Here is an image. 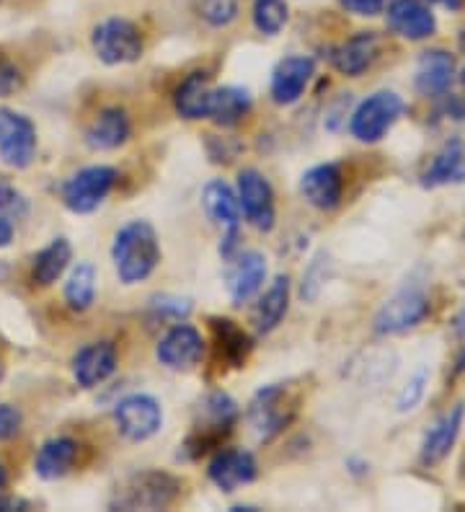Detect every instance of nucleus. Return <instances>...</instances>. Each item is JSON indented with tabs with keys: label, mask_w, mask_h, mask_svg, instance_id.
Returning <instances> with one entry per match:
<instances>
[{
	"label": "nucleus",
	"mask_w": 465,
	"mask_h": 512,
	"mask_svg": "<svg viewBox=\"0 0 465 512\" xmlns=\"http://www.w3.org/2000/svg\"><path fill=\"white\" fill-rule=\"evenodd\" d=\"M112 259L117 275L124 285H137L148 280L161 264V244L158 233L148 220H132L122 225L114 236Z\"/></svg>",
	"instance_id": "nucleus-1"
},
{
	"label": "nucleus",
	"mask_w": 465,
	"mask_h": 512,
	"mask_svg": "<svg viewBox=\"0 0 465 512\" xmlns=\"http://www.w3.org/2000/svg\"><path fill=\"white\" fill-rule=\"evenodd\" d=\"M181 494V481L163 471H137L117 487L112 507L119 510H163Z\"/></svg>",
	"instance_id": "nucleus-2"
},
{
	"label": "nucleus",
	"mask_w": 465,
	"mask_h": 512,
	"mask_svg": "<svg viewBox=\"0 0 465 512\" xmlns=\"http://www.w3.org/2000/svg\"><path fill=\"white\" fill-rule=\"evenodd\" d=\"M429 311H432V300H429L427 290L419 282H411V285H403L393 298H388L380 306L372 329L380 337H398V334H406V331L424 324Z\"/></svg>",
	"instance_id": "nucleus-3"
},
{
	"label": "nucleus",
	"mask_w": 465,
	"mask_h": 512,
	"mask_svg": "<svg viewBox=\"0 0 465 512\" xmlns=\"http://www.w3.org/2000/svg\"><path fill=\"white\" fill-rule=\"evenodd\" d=\"M93 52L106 65H127L143 57V34L130 19L114 16L101 21L91 34Z\"/></svg>",
	"instance_id": "nucleus-4"
},
{
	"label": "nucleus",
	"mask_w": 465,
	"mask_h": 512,
	"mask_svg": "<svg viewBox=\"0 0 465 512\" xmlns=\"http://www.w3.org/2000/svg\"><path fill=\"white\" fill-rule=\"evenodd\" d=\"M403 109H406V104L396 91H378V94L367 96L360 107L354 109L349 130L360 143H378L393 130Z\"/></svg>",
	"instance_id": "nucleus-5"
},
{
	"label": "nucleus",
	"mask_w": 465,
	"mask_h": 512,
	"mask_svg": "<svg viewBox=\"0 0 465 512\" xmlns=\"http://www.w3.org/2000/svg\"><path fill=\"white\" fill-rule=\"evenodd\" d=\"M117 184V169L112 166H88L62 184V202L70 213L88 215L109 197Z\"/></svg>",
	"instance_id": "nucleus-6"
},
{
	"label": "nucleus",
	"mask_w": 465,
	"mask_h": 512,
	"mask_svg": "<svg viewBox=\"0 0 465 512\" xmlns=\"http://www.w3.org/2000/svg\"><path fill=\"white\" fill-rule=\"evenodd\" d=\"M114 422L117 430L132 443H145L153 435H158L163 427V409L161 404L148 394L124 396L114 406Z\"/></svg>",
	"instance_id": "nucleus-7"
},
{
	"label": "nucleus",
	"mask_w": 465,
	"mask_h": 512,
	"mask_svg": "<svg viewBox=\"0 0 465 512\" xmlns=\"http://www.w3.org/2000/svg\"><path fill=\"white\" fill-rule=\"evenodd\" d=\"M37 156V127L24 114L0 107V158L13 169H26Z\"/></svg>",
	"instance_id": "nucleus-8"
},
{
	"label": "nucleus",
	"mask_w": 465,
	"mask_h": 512,
	"mask_svg": "<svg viewBox=\"0 0 465 512\" xmlns=\"http://www.w3.org/2000/svg\"><path fill=\"white\" fill-rule=\"evenodd\" d=\"M202 207H205L207 218L223 231V256L233 254L236 249L238 228H241V202L238 194L223 182V179H212L205 189H202Z\"/></svg>",
	"instance_id": "nucleus-9"
},
{
	"label": "nucleus",
	"mask_w": 465,
	"mask_h": 512,
	"mask_svg": "<svg viewBox=\"0 0 465 512\" xmlns=\"http://www.w3.org/2000/svg\"><path fill=\"white\" fill-rule=\"evenodd\" d=\"M292 414H295V406H292L285 386L261 388L248 409V419H251L259 440H272L274 435H279L290 425Z\"/></svg>",
	"instance_id": "nucleus-10"
},
{
	"label": "nucleus",
	"mask_w": 465,
	"mask_h": 512,
	"mask_svg": "<svg viewBox=\"0 0 465 512\" xmlns=\"http://www.w3.org/2000/svg\"><path fill=\"white\" fill-rule=\"evenodd\" d=\"M238 417L236 401L230 399L223 391H215L205 399L202 404V422L197 425V430L192 432V438L186 443V448L194 450V456H202L210 450V445H215L217 440L223 438L225 432L233 427Z\"/></svg>",
	"instance_id": "nucleus-11"
},
{
	"label": "nucleus",
	"mask_w": 465,
	"mask_h": 512,
	"mask_svg": "<svg viewBox=\"0 0 465 512\" xmlns=\"http://www.w3.org/2000/svg\"><path fill=\"white\" fill-rule=\"evenodd\" d=\"M238 202H241V213H246L248 223L269 233L277 220L274 210V192L267 176L256 169H246L238 176Z\"/></svg>",
	"instance_id": "nucleus-12"
},
{
	"label": "nucleus",
	"mask_w": 465,
	"mask_h": 512,
	"mask_svg": "<svg viewBox=\"0 0 465 512\" xmlns=\"http://www.w3.org/2000/svg\"><path fill=\"white\" fill-rule=\"evenodd\" d=\"M316 73V60L308 55H290L279 60L272 73V99L279 107H290L305 94Z\"/></svg>",
	"instance_id": "nucleus-13"
},
{
	"label": "nucleus",
	"mask_w": 465,
	"mask_h": 512,
	"mask_svg": "<svg viewBox=\"0 0 465 512\" xmlns=\"http://www.w3.org/2000/svg\"><path fill=\"white\" fill-rule=\"evenodd\" d=\"M202 352H205L202 334L194 326L179 324L158 342L155 355L168 370H192L202 360Z\"/></svg>",
	"instance_id": "nucleus-14"
},
{
	"label": "nucleus",
	"mask_w": 465,
	"mask_h": 512,
	"mask_svg": "<svg viewBox=\"0 0 465 512\" xmlns=\"http://www.w3.org/2000/svg\"><path fill=\"white\" fill-rule=\"evenodd\" d=\"M119 357L117 347L112 342H93L86 344L78 355L73 357V375L75 383L81 388H96L99 383L109 381L117 373Z\"/></svg>",
	"instance_id": "nucleus-15"
},
{
	"label": "nucleus",
	"mask_w": 465,
	"mask_h": 512,
	"mask_svg": "<svg viewBox=\"0 0 465 512\" xmlns=\"http://www.w3.org/2000/svg\"><path fill=\"white\" fill-rule=\"evenodd\" d=\"M300 192H303L305 202L313 205L316 210H334L341 205L344 197V176H341L336 163H321L313 166L300 179Z\"/></svg>",
	"instance_id": "nucleus-16"
},
{
	"label": "nucleus",
	"mask_w": 465,
	"mask_h": 512,
	"mask_svg": "<svg viewBox=\"0 0 465 512\" xmlns=\"http://www.w3.org/2000/svg\"><path fill=\"white\" fill-rule=\"evenodd\" d=\"M207 474H210V481L217 489H223V492H236L238 487L251 484V481L256 479L259 466H256V458L251 456L248 450L233 448L217 453L210 461Z\"/></svg>",
	"instance_id": "nucleus-17"
},
{
	"label": "nucleus",
	"mask_w": 465,
	"mask_h": 512,
	"mask_svg": "<svg viewBox=\"0 0 465 512\" xmlns=\"http://www.w3.org/2000/svg\"><path fill=\"white\" fill-rule=\"evenodd\" d=\"M388 26L396 34H401L403 39L422 42V39H429L437 32V19H434V13L429 11V6H424L422 0H391V6H388Z\"/></svg>",
	"instance_id": "nucleus-18"
},
{
	"label": "nucleus",
	"mask_w": 465,
	"mask_h": 512,
	"mask_svg": "<svg viewBox=\"0 0 465 512\" xmlns=\"http://www.w3.org/2000/svg\"><path fill=\"white\" fill-rule=\"evenodd\" d=\"M465 422V404H455L453 409H447L442 417L434 419V425L429 427L427 435L422 440V463L424 466H434V463L445 461L453 450L455 440H458L460 430Z\"/></svg>",
	"instance_id": "nucleus-19"
},
{
	"label": "nucleus",
	"mask_w": 465,
	"mask_h": 512,
	"mask_svg": "<svg viewBox=\"0 0 465 512\" xmlns=\"http://www.w3.org/2000/svg\"><path fill=\"white\" fill-rule=\"evenodd\" d=\"M267 277V259L259 251H241V254L230 262L228 269V293L236 306L254 298L264 285Z\"/></svg>",
	"instance_id": "nucleus-20"
},
{
	"label": "nucleus",
	"mask_w": 465,
	"mask_h": 512,
	"mask_svg": "<svg viewBox=\"0 0 465 512\" xmlns=\"http://www.w3.org/2000/svg\"><path fill=\"white\" fill-rule=\"evenodd\" d=\"M380 55V37L375 32H357L347 42L339 44L331 55V63L339 73L357 78L365 70L372 68V63Z\"/></svg>",
	"instance_id": "nucleus-21"
},
{
	"label": "nucleus",
	"mask_w": 465,
	"mask_h": 512,
	"mask_svg": "<svg viewBox=\"0 0 465 512\" xmlns=\"http://www.w3.org/2000/svg\"><path fill=\"white\" fill-rule=\"evenodd\" d=\"M455 81V57L445 50H427L416 65V91L424 96H445Z\"/></svg>",
	"instance_id": "nucleus-22"
},
{
	"label": "nucleus",
	"mask_w": 465,
	"mask_h": 512,
	"mask_svg": "<svg viewBox=\"0 0 465 512\" xmlns=\"http://www.w3.org/2000/svg\"><path fill=\"white\" fill-rule=\"evenodd\" d=\"M130 117L119 107L104 109L99 117L93 119V125L86 132V143L93 150H114L130 140Z\"/></svg>",
	"instance_id": "nucleus-23"
},
{
	"label": "nucleus",
	"mask_w": 465,
	"mask_h": 512,
	"mask_svg": "<svg viewBox=\"0 0 465 512\" xmlns=\"http://www.w3.org/2000/svg\"><path fill=\"white\" fill-rule=\"evenodd\" d=\"M465 182V143L453 140L432 158L429 169L424 171L422 184L429 189L450 187V184Z\"/></svg>",
	"instance_id": "nucleus-24"
},
{
	"label": "nucleus",
	"mask_w": 465,
	"mask_h": 512,
	"mask_svg": "<svg viewBox=\"0 0 465 512\" xmlns=\"http://www.w3.org/2000/svg\"><path fill=\"white\" fill-rule=\"evenodd\" d=\"M75 461H78V443L73 438H52L39 448L34 471L42 479L52 481L68 474Z\"/></svg>",
	"instance_id": "nucleus-25"
},
{
	"label": "nucleus",
	"mask_w": 465,
	"mask_h": 512,
	"mask_svg": "<svg viewBox=\"0 0 465 512\" xmlns=\"http://www.w3.org/2000/svg\"><path fill=\"white\" fill-rule=\"evenodd\" d=\"M251 112V94L241 86H223L212 88L210 112L207 117L220 127L238 125L246 114Z\"/></svg>",
	"instance_id": "nucleus-26"
},
{
	"label": "nucleus",
	"mask_w": 465,
	"mask_h": 512,
	"mask_svg": "<svg viewBox=\"0 0 465 512\" xmlns=\"http://www.w3.org/2000/svg\"><path fill=\"white\" fill-rule=\"evenodd\" d=\"M287 306H290V280L285 275H279L277 280L269 285V290L261 295L259 306L254 311V324L259 334H269L277 329L285 319Z\"/></svg>",
	"instance_id": "nucleus-27"
},
{
	"label": "nucleus",
	"mask_w": 465,
	"mask_h": 512,
	"mask_svg": "<svg viewBox=\"0 0 465 512\" xmlns=\"http://www.w3.org/2000/svg\"><path fill=\"white\" fill-rule=\"evenodd\" d=\"M70 259H73V246L68 238H55L50 246H44L34 259L31 267V280L37 282L39 288H50L62 277V272L68 269Z\"/></svg>",
	"instance_id": "nucleus-28"
},
{
	"label": "nucleus",
	"mask_w": 465,
	"mask_h": 512,
	"mask_svg": "<svg viewBox=\"0 0 465 512\" xmlns=\"http://www.w3.org/2000/svg\"><path fill=\"white\" fill-rule=\"evenodd\" d=\"M212 86L205 73L186 75L176 88V112L184 119H202L210 112Z\"/></svg>",
	"instance_id": "nucleus-29"
},
{
	"label": "nucleus",
	"mask_w": 465,
	"mask_h": 512,
	"mask_svg": "<svg viewBox=\"0 0 465 512\" xmlns=\"http://www.w3.org/2000/svg\"><path fill=\"white\" fill-rule=\"evenodd\" d=\"M65 300L73 311H88L96 300V267L81 262L65 282Z\"/></svg>",
	"instance_id": "nucleus-30"
},
{
	"label": "nucleus",
	"mask_w": 465,
	"mask_h": 512,
	"mask_svg": "<svg viewBox=\"0 0 465 512\" xmlns=\"http://www.w3.org/2000/svg\"><path fill=\"white\" fill-rule=\"evenodd\" d=\"M285 0H254V26L267 37H277L287 24Z\"/></svg>",
	"instance_id": "nucleus-31"
},
{
	"label": "nucleus",
	"mask_w": 465,
	"mask_h": 512,
	"mask_svg": "<svg viewBox=\"0 0 465 512\" xmlns=\"http://www.w3.org/2000/svg\"><path fill=\"white\" fill-rule=\"evenodd\" d=\"M217 331V342H220V350L225 352L230 363L241 365L246 360V352H248V337L238 329L233 321L228 319H215L212 321Z\"/></svg>",
	"instance_id": "nucleus-32"
},
{
	"label": "nucleus",
	"mask_w": 465,
	"mask_h": 512,
	"mask_svg": "<svg viewBox=\"0 0 465 512\" xmlns=\"http://www.w3.org/2000/svg\"><path fill=\"white\" fill-rule=\"evenodd\" d=\"M427 386H429V370L422 368L416 370L414 375L409 378V383L401 388V394H398L396 409L401 414H411L416 406L422 404L424 396H427Z\"/></svg>",
	"instance_id": "nucleus-33"
},
{
	"label": "nucleus",
	"mask_w": 465,
	"mask_h": 512,
	"mask_svg": "<svg viewBox=\"0 0 465 512\" xmlns=\"http://www.w3.org/2000/svg\"><path fill=\"white\" fill-rule=\"evenodd\" d=\"M199 16L210 26H228L236 21L238 3L236 0H199Z\"/></svg>",
	"instance_id": "nucleus-34"
},
{
	"label": "nucleus",
	"mask_w": 465,
	"mask_h": 512,
	"mask_svg": "<svg viewBox=\"0 0 465 512\" xmlns=\"http://www.w3.org/2000/svg\"><path fill=\"white\" fill-rule=\"evenodd\" d=\"M21 412L11 404H0V440H13L21 432Z\"/></svg>",
	"instance_id": "nucleus-35"
},
{
	"label": "nucleus",
	"mask_w": 465,
	"mask_h": 512,
	"mask_svg": "<svg viewBox=\"0 0 465 512\" xmlns=\"http://www.w3.org/2000/svg\"><path fill=\"white\" fill-rule=\"evenodd\" d=\"M24 215L26 213V200L21 197L11 184L0 182V215Z\"/></svg>",
	"instance_id": "nucleus-36"
},
{
	"label": "nucleus",
	"mask_w": 465,
	"mask_h": 512,
	"mask_svg": "<svg viewBox=\"0 0 465 512\" xmlns=\"http://www.w3.org/2000/svg\"><path fill=\"white\" fill-rule=\"evenodd\" d=\"M453 337H455V344H458V357H455V370H465V303L463 308L458 311V316H455L453 321Z\"/></svg>",
	"instance_id": "nucleus-37"
},
{
	"label": "nucleus",
	"mask_w": 465,
	"mask_h": 512,
	"mask_svg": "<svg viewBox=\"0 0 465 512\" xmlns=\"http://www.w3.org/2000/svg\"><path fill=\"white\" fill-rule=\"evenodd\" d=\"M341 6L354 16H378L385 8V0H341Z\"/></svg>",
	"instance_id": "nucleus-38"
},
{
	"label": "nucleus",
	"mask_w": 465,
	"mask_h": 512,
	"mask_svg": "<svg viewBox=\"0 0 465 512\" xmlns=\"http://www.w3.org/2000/svg\"><path fill=\"white\" fill-rule=\"evenodd\" d=\"M19 86H21L19 70L13 68L11 63H6V60H0V96L13 94Z\"/></svg>",
	"instance_id": "nucleus-39"
},
{
	"label": "nucleus",
	"mask_w": 465,
	"mask_h": 512,
	"mask_svg": "<svg viewBox=\"0 0 465 512\" xmlns=\"http://www.w3.org/2000/svg\"><path fill=\"white\" fill-rule=\"evenodd\" d=\"M13 241V223L11 218L6 215H0V249H6L8 244Z\"/></svg>",
	"instance_id": "nucleus-40"
},
{
	"label": "nucleus",
	"mask_w": 465,
	"mask_h": 512,
	"mask_svg": "<svg viewBox=\"0 0 465 512\" xmlns=\"http://www.w3.org/2000/svg\"><path fill=\"white\" fill-rule=\"evenodd\" d=\"M0 510H29V502L19 500V497H0Z\"/></svg>",
	"instance_id": "nucleus-41"
},
{
	"label": "nucleus",
	"mask_w": 465,
	"mask_h": 512,
	"mask_svg": "<svg viewBox=\"0 0 465 512\" xmlns=\"http://www.w3.org/2000/svg\"><path fill=\"white\" fill-rule=\"evenodd\" d=\"M427 3H434V6H442V8H447V11H458V8L463 6L465 0H427Z\"/></svg>",
	"instance_id": "nucleus-42"
},
{
	"label": "nucleus",
	"mask_w": 465,
	"mask_h": 512,
	"mask_svg": "<svg viewBox=\"0 0 465 512\" xmlns=\"http://www.w3.org/2000/svg\"><path fill=\"white\" fill-rule=\"evenodd\" d=\"M8 484V476H6V469H3V463H0V489L6 487Z\"/></svg>",
	"instance_id": "nucleus-43"
},
{
	"label": "nucleus",
	"mask_w": 465,
	"mask_h": 512,
	"mask_svg": "<svg viewBox=\"0 0 465 512\" xmlns=\"http://www.w3.org/2000/svg\"><path fill=\"white\" fill-rule=\"evenodd\" d=\"M460 50L465 52V29H463V34H460Z\"/></svg>",
	"instance_id": "nucleus-44"
},
{
	"label": "nucleus",
	"mask_w": 465,
	"mask_h": 512,
	"mask_svg": "<svg viewBox=\"0 0 465 512\" xmlns=\"http://www.w3.org/2000/svg\"><path fill=\"white\" fill-rule=\"evenodd\" d=\"M460 83H463V86H465V68H463V75H460Z\"/></svg>",
	"instance_id": "nucleus-45"
},
{
	"label": "nucleus",
	"mask_w": 465,
	"mask_h": 512,
	"mask_svg": "<svg viewBox=\"0 0 465 512\" xmlns=\"http://www.w3.org/2000/svg\"><path fill=\"white\" fill-rule=\"evenodd\" d=\"M0 378H3V363H0Z\"/></svg>",
	"instance_id": "nucleus-46"
}]
</instances>
